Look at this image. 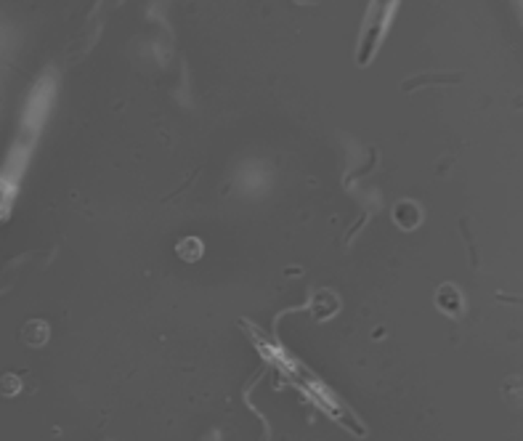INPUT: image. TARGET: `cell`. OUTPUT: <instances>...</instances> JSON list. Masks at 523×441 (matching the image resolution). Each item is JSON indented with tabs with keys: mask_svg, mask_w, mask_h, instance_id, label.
I'll list each match as a JSON object with an SVG mask.
<instances>
[{
	"mask_svg": "<svg viewBox=\"0 0 523 441\" xmlns=\"http://www.w3.org/2000/svg\"><path fill=\"white\" fill-rule=\"evenodd\" d=\"M6 205H8V186L0 181V215H6Z\"/></svg>",
	"mask_w": 523,
	"mask_h": 441,
	"instance_id": "obj_1",
	"label": "cell"
}]
</instances>
